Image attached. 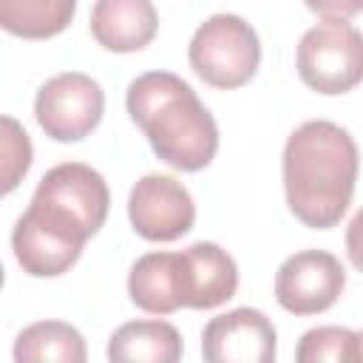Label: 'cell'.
Wrapping results in <instances>:
<instances>
[{
	"instance_id": "obj_1",
	"label": "cell",
	"mask_w": 363,
	"mask_h": 363,
	"mask_svg": "<svg viewBox=\"0 0 363 363\" xmlns=\"http://www.w3.org/2000/svg\"><path fill=\"white\" fill-rule=\"evenodd\" d=\"M281 170L289 213L309 230H332L352 204L360 153L346 128L309 119L289 133Z\"/></svg>"
},
{
	"instance_id": "obj_2",
	"label": "cell",
	"mask_w": 363,
	"mask_h": 363,
	"mask_svg": "<svg viewBox=\"0 0 363 363\" xmlns=\"http://www.w3.org/2000/svg\"><path fill=\"white\" fill-rule=\"evenodd\" d=\"M133 125L147 136L153 153L184 173L207 167L218 150V125L196 91L170 71H147L128 85L125 96Z\"/></svg>"
},
{
	"instance_id": "obj_3",
	"label": "cell",
	"mask_w": 363,
	"mask_h": 363,
	"mask_svg": "<svg viewBox=\"0 0 363 363\" xmlns=\"http://www.w3.org/2000/svg\"><path fill=\"white\" fill-rule=\"evenodd\" d=\"M91 235H96V230L79 213L60 199L34 190L28 210L14 224L11 250L26 275L57 278L79 261Z\"/></svg>"
},
{
	"instance_id": "obj_4",
	"label": "cell",
	"mask_w": 363,
	"mask_h": 363,
	"mask_svg": "<svg viewBox=\"0 0 363 363\" xmlns=\"http://www.w3.org/2000/svg\"><path fill=\"white\" fill-rule=\"evenodd\" d=\"M187 60L201 82L210 88L233 91L255 77L261 65V43L244 17L213 14L196 28Z\"/></svg>"
},
{
	"instance_id": "obj_5",
	"label": "cell",
	"mask_w": 363,
	"mask_h": 363,
	"mask_svg": "<svg viewBox=\"0 0 363 363\" xmlns=\"http://www.w3.org/2000/svg\"><path fill=\"white\" fill-rule=\"evenodd\" d=\"M295 68L301 82L323 96L349 94L363 82V34L349 20H323L303 31Z\"/></svg>"
},
{
	"instance_id": "obj_6",
	"label": "cell",
	"mask_w": 363,
	"mask_h": 363,
	"mask_svg": "<svg viewBox=\"0 0 363 363\" xmlns=\"http://www.w3.org/2000/svg\"><path fill=\"white\" fill-rule=\"evenodd\" d=\"M102 113V85L82 71H65L45 79L34 96V119L54 142H79L91 136L99 128Z\"/></svg>"
},
{
	"instance_id": "obj_7",
	"label": "cell",
	"mask_w": 363,
	"mask_h": 363,
	"mask_svg": "<svg viewBox=\"0 0 363 363\" xmlns=\"http://www.w3.org/2000/svg\"><path fill=\"white\" fill-rule=\"evenodd\" d=\"M346 286L343 264L326 250H301L275 272V301L289 315H320L337 303Z\"/></svg>"
},
{
	"instance_id": "obj_8",
	"label": "cell",
	"mask_w": 363,
	"mask_h": 363,
	"mask_svg": "<svg viewBox=\"0 0 363 363\" xmlns=\"http://www.w3.org/2000/svg\"><path fill=\"white\" fill-rule=\"evenodd\" d=\"M128 218L145 241L167 244L187 235L196 224V204L190 190L164 173L142 176L128 196Z\"/></svg>"
},
{
	"instance_id": "obj_9",
	"label": "cell",
	"mask_w": 363,
	"mask_h": 363,
	"mask_svg": "<svg viewBox=\"0 0 363 363\" xmlns=\"http://www.w3.org/2000/svg\"><path fill=\"white\" fill-rule=\"evenodd\" d=\"M275 352V326L252 306L216 315L201 332V354L207 363H272Z\"/></svg>"
},
{
	"instance_id": "obj_10",
	"label": "cell",
	"mask_w": 363,
	"mask_h": 363,
	"mask_svg": "<svg viewBox=\"0 0 363 363\" xmlns=\"http://www.w3.org/2000/svg\"><path fill=\"white\" fill-rule=\"evenodd\" d=\"M130 301L147 315H170L182 306L193 309V264L182 252H145L133 261L128 275Z\"/></svg>"
},
{
	"instance_id": "obj_11",
	"label": "cell",
	"mask_w": 363,
	"mask_h": 363,
	"mask_svg": "<svg viewBox=\"0 0 363 363\" xmlns=\"http://www.w3.org/2000/svg\"><path fill=\"white\" fill-rule=\"evenodd\" d=\"M159 14L153 0H96L91 9L94 40L113 54H133L153 43Z\"/></svg>"
},
{
	"instance_id": "obj_12",
	"label": "cell",
	"mask_w": 363,
	"mask_h": 363,
	"mask_svg": "<svg viewBox=\"0 0 363 363\" xmlns=\"http://www.w3.org/2000/svg\"><path fill=\"white\" fill-rule=\"evenodd\" d=\"M182 352V335L167 320H130L108 340V360L116 363H176Z\"/></svg>"
},
{
	"instance_id": "obj_13",
	"label": "cell",
	"mask_w": 363,
	"mask_h": 363,
	"mask_svg": "<svg viewBox=\"0 0 363 363\" xmlns=\"http://www.w3.org/2000/svg\"><path fill=\"white\" fill-rule=\"evenodd\" d=\"M193 264V309H216L227 303L238 289V267L227 250L213 241H196L187 247Z\"/></svg>"
},
{
	"instance_id": "obj_14",
	"label": "cell",
	"mask_w": 363,
	"mask_h": 363,
	"mask_svg": "<svg viewBox=\"0 0 363 363\" xmlns=\"http://www.w3.org/2000/svg\"><path fill=\"white\" fill-rule=\"evenodd\" d=\"M77 14V0H0V26L23 40H51Z\"/></svg>"
},
{
	"instance_id": "obj_15",
	"label": "cell",
	"mask_w": 363,
	"mask_h": 363,
	"mask_svg": "<svg viewBox=\"0 0 363 363\" xmlns=\"http://www.w3.org/2000/svg\"><path fill=\"white\" fill-rule=\"evenodd\" d=\"M85 357L88 352L79 329H74L65 320H37L26 326L14 340L17 363H43V360L82 363Z\"/></svg>"
},
{
	"instance_id": "obj_16",
	"label": "cell",
	"mask_w": 363,
	"mask_h": 363,
	"mask_svg": "<svg viewBox=\"0 0 363 363\" xmlns=\"http://www.w3.org/2000/svg\"><path fill=\"white\" fill-rule=\"evenodd\" d=\"M298 363H357V332L346 326H315L301 335Z\"/></svg>"
},
{
	"instance_id": "obj_17",
	"label": "cell",
	"mask_w": 363,
	"mask_h": 363,
	"mask_svg": "<svg viewBox=\"0 0 363 363\" xmlns=\"http://www.w3.org/2000/svg\"><path fill=\"white\" fill-rule=\"evenodd\" d=\"M31 139L11 119L3 116V193H11L31 167Z\"/></svg>"
},
{
	"instance_id": "obj_18",
	"label": "cell",
	"mask_w": 363,
	"mask_h": 363,
	"mask_svg": "<svg viewBox=\"0 0 363 363\" xmlns=\"http://www.w3.org/2000/svg\"><path fill=\"white\" fill-rule=\"evenodd\" d=\"M320 20H352L363 11V0H303Z\"/></svg>"
},
{
	"instance_id": "obj_19",
	"label": "cell",
	"mask_w": 363,
	"mask_h": 363,
	"mask_svg": "<svg viewBox=\"0 0 363 363\" xmlns=\"http://www.w3.org/2000/svg\"><path fill=\"white\" fill-rule=\"evenodd\" d=\"M346 255L357 272H363V207L346 227Z\"/></svg>"
},
{
	"instance_id": "obj_20",
	"label": "cell",
	"mask_w": 363,
	"mask_h": 363,
	"mask_svg": "<svg viewBox=\"0 0 363 363\" xmlns=\"http://www.w3.org/2000/svg\"><path fill=\"white\" fill-rule=\"evenodd\" d=\"M357 360H363V332H357Z\"/></svg>"
}]
</instances>
